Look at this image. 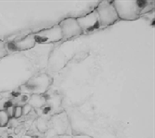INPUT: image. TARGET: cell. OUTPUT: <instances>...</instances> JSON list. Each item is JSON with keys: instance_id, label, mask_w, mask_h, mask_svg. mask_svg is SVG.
Returning <instances> with one entry per match:
<instances>
[{"instance_id": "1", "label": "cell", "mask_w": 155, "mask_h": 138, "mask_svg": "<svg viewBox=\"0 0 155 138\" xmlns=\"http://www.w3.org/2000/svg\"><path fill=\"white\" fill-rule=\"evenodd\" d=\"M37 71L25 55H8L0 59V94L19 89Z\"/></svg>"}, {"instance_id": "2", "label": "cell", "mask_w": 155, "mask_h": 138, "mask_svg": "<svg viewBox=\"0 0 155 138\" xmlns=\"http://www.w3.org/2000/svg\"><path fill=\"white\" fill-rule=\"evenodd\" d=\"M53 82L52 77L45 73L38 72L32 76L27 81L21 85L18 90L24 94H46Z\"/></svg>"}, {"instance_id": "3", "label": "cell", "mask_w": 155, "mask_h": 138, "mask_svg": "<svg viewBox=\"0 0 155 138\" xmlns=\"http://www.w3.org/2000/svg\"><path fill=\"white\" fill-rule=\"evenodd\" d=\"M111 3L119 19L133 21L137 19L140 15L137 0H114Z\"/></svg>"}, {"instance_id": "4", "label": "cell", "mask_w": 155, "mask_h": 138, "mask_svg": "<svg viewBox=\"0 0 155 138\" xmlns=\"http://www.w3.org/2000/svg\"><path fill=\"white\" fill-rule=\"evenodd\" d=\"M69 128V121L64 111L50 117L49 129L45 133V138H51L56 135L68 134V129Z\"/></svg>"}, {"instance_id": "5", "label": "cell", "mask_w": 155, "mask_h": 138, "mask_svg": "<svg viewBox=\"0 0 155 138\" xmlns=\"http://www.w3.org/2000/svg\"><path fill=\"white\" fill-rule=\"evenodd\" d=\"M95 11L97 12L100 27L109 26L119 20L116 10L110 1H102L96 8Z\"/></svg>"}, {"instance_id": "6", "label": "cell", "mask_w": 155, "mask_h": 138, "mask_svg": "<svg viewBox=\"0 0 155 138\" xmlns=\"http://www.w3.org/2000/svg\"><path fill=\"white\" fill-rule=\"evenodd\" d=\"M37 44H51L63 40V34L59 25H53L48 29H43L34 34Z\"/></svg>"}, {"instance_id": "7", "label": "cell", "mask_w": 155, "mask_h": 138, "mask_svg": "<svg viewBox=\"0 0 155 138\" xmlns=\"http://www.w3.org/2000/svg\"><path fill=\"white\" fill-rule=\"evenodd\" d=\"M46 104L40 109H36L39 116H53L63 112L62 109V96L60 94H51L46 95Z\"/></svg>"}, {"instance_id": "8", "label": "cell", "mask_w": 155, "mask_h": 138, "mask_svg": "<svg viewBox=\"0 0 155 138\" xmlns=\"http://www.w3.org/2000/svg\"><path fill=\"white\" fill-rule=\"evenodd\" d=\"M59 26L62 30L63 39H69L82 34V31L78 24L77 18L69 17L64 19L60 21Z\"/></svg>"}, {"instance_id": "9", "label": "cell", "mask_w": 155, "mask_h": 138, "mask_svg": "<svg viewBox=\"0 0 155 138\" xmlns=\"http://www.w3.org/2000/svg\"><path fill=\"white\" fill-rule=\"evenodd\" d=\"M78 24H79L82 33H91L100 28V22H99V18L97 12L95 10L88 13L84 16L77 18Z\"/></svg>"}, {"instance_id": "10", "label": "cell", "mask_w": 155, "mask_h": 138, "mask_svg": "<svg viewBox=\"0 0 155 138\" xmlns=\"http://www.w3.org/2000/svg\"><path fill=\"white\" fill-rule=\"evenodd\" d=\"M14 44V47L16 48L17 51H25L33 49L37 45L36 39L34 38V34H29L23 38H20L19 40L12 41Z\"/></svg>"}, {"instance_id": "11", "label": "cell", "mask_w": 155, "mask_h": 138, "mask_svg": "<svg viewBox=\"0 0 155 138\" xmlns=\"http://www.w3.org/2000/svg\"><path fill=\"white\" fill-rule=\"evenodd\" d=\"M46 94H32L30 95L28 104L29 105L36 109H40L43 107L46 104Z\"/></svg>"}, {"instance_id": "12", "label": "cell", "mask_w": 155, "mask_h": 138, "mask_svg": "<svg viewBox=\"0 0 155 138\" xmlns=\"http://www.w3.org/2000/svg\"><path fill=\"white\" fill-rule=\"evenodd\" d=\"M49 120H50L49 116H39L36 121L37 129L40 133H45L49 129Z\"/></svg>"}, {"instance_id": "13", "label": "cell", "mask_w": 155, "mask_h": 138, "mask_svg": "<svg viewBox=\"0 0 155 138\" xmlns=\"http://www.w3.org/2000/svg\"><path fill=\"white\" fill-rule=\"evenodd\" d=\"M10 117L8 116L6 109H0V127H5L8 125Z\"/></svg>"}, {"instance_id": "14", "label": "cell", "mask_w": 155, "mask_h": 138, "mask_svg": "<svg viewBox=\"0 0 155 138\" xmlns=\"http://www.w3.org/2000/svg\"><path fill=\"white\" fill-rule=\"evenodd\" d=\"M8 55V52L6 49V43L2 40H0V59L5 58Z\"/></svg>"}, {"instance_id": "15", "label": "cell", "mask_w": 155, "mask_h": 138, "mask_svg": "<svg viewBox=\"0 0 155 138\" xmlns=\"http://www.w3.org/2000/svg\"><path fill=\"white\" fill-rule=\"evenodd\" d=\"M23 116V107L21 106H15L14 107V113H13V118L19 119Z\"/></svg>"}, {"instance_id": "16", "label": "cell", "mask_w": 155, "mask_h": 138, "mask_svg": "<svg viewBox=\"0 0 155 138\" xmlns=\"http://www.w3.org/2000/svg\"><path fill=\"white\" fill-rule=\"evenodd\" d=\"M32 107L29 105V104H25V105L23 106V116H26V115H28L31 110H32Z\"/></svg>"}, {"instance_id": "17", "label": "cell", "mask_w": 155, "mask_h": 138, "mask_svg": "<svg viewBox=\"0 0 155 138\" xmlns=\"http://www.w3.org/2000/svg\"><path fill=\"white\" fill-rule=\"evenodd\" d=\"M14 107H15V106L12 105V106H9V107H6V108H5V109H6V111H7V112H8V116H9L10 118H13Z\"/></svg>"}, {"instance_id": "18", "label": "cell", "mask_w": 155, "mask_h": 138, "mask_svg": "<svg viewBox=\"0 0 155 138\" xmlns=\"http://www.w3.org/2000/svg\"><path fill=\"white\" fill-rule=\"evenodd\" d=\"M59 138H74L71 134H62L59 135Z\"/></svg>"}, {"instance_id": "19", "label": "cell", "mask_w": 155, "mask_h": 138, "mask_svg": "<svg viewBox=\"0 0 155 138\" xmlns=\"http://www.w3.org/2000/svg\"><path fill=\"white\" fill-rule=\"evenodd\" d=\"M74 138H88V137H82V136H77V137H74Z\"/></svg>"}, {"instance_id": "20", "label": "cell", "mask_w": 155, "mask_h": 138, "mask_svg": "<svg viewBox=\"0 0 155 138\" xmlns=\"http://www.w3.org/2000/svg\"><path fill=\"white\" fill-rule=\"evenodd\" d=\"M3 99V96H2V94H0V101Z\"/></svg>"}, {"instance_id": "21", "label": "cell", "mask_w": 155, "mask_h": 138, "mask_svg": "<svg viewBox=\"0 0 155 138\" xmlns=\"http://www.w3.org/2000/svg\"><path fill=\"white\" fill-rule=\"evenodd\" d=\"M51 138H59V135H56V136H53V137H51Z\"/></svg>"}]
</instances>
